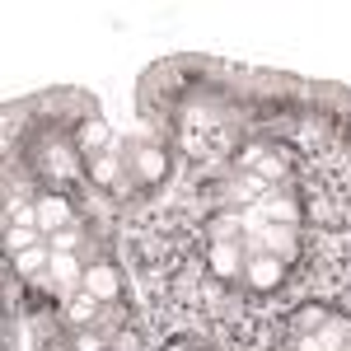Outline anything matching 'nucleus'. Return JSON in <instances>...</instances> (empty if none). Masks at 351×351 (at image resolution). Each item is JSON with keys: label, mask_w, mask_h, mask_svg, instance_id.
Instances as JSON below:
<instances>
[{"label": "nucleus", "mask_w": 351, "mask_h": 351, "mask_svg": "<svg viewBox=\"0 0 351 351\" xmlns=\"http://www.w3.org/2000/svg\"><path fill=\"white\" fill-rule=\"evenodd\" d=\"M243 271H248V281H253L258 291H271V286L281 281V271H286V263H281V258H271V253H253Z\"/></svg>", "instance_id": "nucleus-1"}, {"label": "nucleus", "mask_w": 351, "mask_h": 351, "mask_svg": "<svg viewBox=\"0 0 351 351\" xmlns=\"http://www.w3.org/2000/svg\"><path fill=\"white\" fill-rule=\"evenodd\" d=\"M66 225H71V206H66L61 197H43V202H38V230L52 239L56 230H66Z\"/></svg>", "instance_id": "nucleus-2"}, {"label": "nucleus", "mask_w": 351, "mask_h": 351, "mask_svg": "<svg viewBox=\"0 0 351 351\" xmlns=\"http://www.w3.org/2000/svg\"><path fill=\"white\" fill-rule=\"evenodd\" d=\"M80 291L104 304V300L117 295V271H112V267H89V271H84V281H80Z\"/></svg>", "instance_id": "nucleus-3"}, {"label": "nucleus", "mask_w": 351, "mask_h": 351, "mask_svg": "<svg viewBox=\"0 0 351 351\" xmlns=\"http://www.w3.org/2000/svg\"><path fill=\"white\" fill-rule=\"evenodd\" d=\"M263 253L291 263V258H295V230H291V225H271L267 234H263Z\"/></svg>", "instance_id": "nucleus-4"}, {"label": "nucleus", "mask_w": 351, "mask_h": 351, "mask_svg": "<svg viewBox=\"0 0 351 351\" xmlns=\"http://www.w3.org/2000/svg\"><path fill=\"white\" fill-rule=\"evenodd\" d=\"M66 319H71L75 328L94 324V319H99V300H94V295H84V291H75V300H71V309H66Z\"/></svg>", "instance_id": "nucleus-5"}, {"label": "nucleus", "mask_w": 351, "mask_h": 351, "mask_svg": "<svg viewBox=\"0 0 351 351\" xmlns=\"http://www.w3.org/2000/svg\"><path fill=\"white\" fill-rule=\"evenodd\" d=\"M5 243H10V253H28V248L43 243V230H38V225H10Z\"/></svg>", "instance_id": "nucleus-6"}, {"label": "nucleus", "mask_w": 351, "mask_h": 351, "mask_svg": "<svg viewBox=\"0 0 351 351\" xmlns=\"http://www.w3.org/2000/svg\"><path fill=\"white\" fill-rule=\"evenodd\" d=\"M211 267L220 271V276H234L239 271V248L230 239H216V248H211Z\"/></svg>", "instance_id": "nucleus-7"}, {"label": "nucleus", "mask_w": 351, "mask_h": 351, "mask_svg": "<svg viewBox=\"0 0 351 351\" xmlns=\"http://www.w3.org/2000/svg\"><path fill=\"white\" fill-rule=\"evenodd\" d=\"M258 211L271 220H281V225H295L300 220V206L295 202H286V197H267V202H258Z\"/></svg>", "instance_id": "nucleus-8"}, {"label": "nucleus", "mask_w": 351, "mask_h": 351, "mask_svg": "<svg viewBox=\"0 0 351 351\" xmlns=\"http://www.w3.org/2000/svg\"><path fill=\"white\" fill-rule=\"evenodd\" d=\"M47 263H52V243H38V248L19 253V263H14V267L24 271V276H33V271H47Z\"/></svg>", "instance_id": "nucleus-9"}, {"label": "nucleus", "mask_w": 351, "mask_h": 351, "mask_svg": "<svg viewBox=\"0 0 351 351\" xmlns=\"http://www.w3.org/2000/svg\"><path fill=\"white\" fill-rule=\"evenodd\" d=\"M314 337H319V347H324V351H342V347H347V324H324Z\"/></svg>", "instance_id": "nucleus-10"}, {"label": "nucleus", "mask_w": 351, "mask_h": 351, "mask_svg": "<svg viewBox=\"0 0 351 351\" xmlns=\"http://www.w3.org/2000/svg\"><path fill=\"white\" fill-rule=\"evenodd\" d=\"M47 243H52V253H75V248H80V230H75V225H66V230H56Z\"/></svg>", "instance_id": "nucleus-11"}, {"label": "nucleus", "mask_w": 351, "mask_h": 351, "mask_svg": "<svg viewBox=\"0 0 351 351\" xmlns=\"http://www.w3.org/2000/svg\"><path fill=\"white\" fill-rule=\"evenodd\" d=\"M324 324H328V314H324V309H300V319H295L300 332H319Z\"/></svg>", "instance_id": "nucleus-12"}, {"label": "nucleus", "mask_w": 351, "mask_h": 351, "mask_svg": "<svg viewBox=\"0 0 351 351\" xmlns=\"http://www.w3.org/2000/svg\"><path fill=\"white\" fill-rule=\"evenodd\" d=\"M281 173H286V164L276 160V155H263V160H258V178H267V183H271V178H281Z\"/></svg>", "instance_id": "nucleus-13"}, {"label": "nucleus", "mask_w": 351, "mask_h": 351, "mask_svg": "<svg viewBox=\"0 0 351 351\" xmlns=\"http://www.w3.org/2000/svg\"><path fill=\"white\" fill-rule=\"evenodd\" d=\"M141 173H145V178H160V173H164V160L155 155V150H145V155H141Z\"/></svg>", "instance_id": "nucleus-14"}, {"label": "nucleus", "mask_w": 351, "mask_h": 351, "mask_svg": "<svg viewBox=\"0 0 351 351\" xmlns=\"http://www.w3.org/2000/svg\"><path fill=\"white\" fill-rule=\"evenodd\" d=\"M10 225H38V202L33 206H14L10 211Z\"/></svg>", "instance_id": "nucleus-15"}, {"label": "nucleus", "mask_w": 351, "mask_h": 351, "mask_svg": "<svg viewBox=\"0 0 351 351\" xmlns=\"http://www.w3.org/2000/svg\"><path fill=\"white\" fill-rule=\"evenodd\" d=\"M263 188H267V178H258V173H248V178L239 183V192H243V197H258Z\"/></svg>", "instance_id": "nucleus-16"}, {"label": "nucleus", "mask_w": 351, "mask_h": 351, "mask_svg": "<svg viewBox=\"0 0 351 351\" xmlns=\"http://www.w3.org/2000/svg\"><path fill=\"white\" fill-rule=\"evenodd\" d=\"M104 136H108V132H104V122H89V127L80 132V141H84V145H99Z\"/></svg>", "instance_id": "nucleus-17"}, {"label": "nucleus", "mask_w": 351, "mask_h": 351, "mask_svg": "<svg viewBox=\"0 0 351 351\" xmlns=\"http://www.w3.org/2000/svg\"><path fill=\"white\" fill-rule=\"evenodd\" d=\"M112 173H117V160H99L94 164V178H99V183H112Z\"/></svg>", "instance_id": "nucleus-18"}, {"label": "nucleus", "mask_w": 351, "mask_h": 351, "mask_svg": "<svg viewBox=\"0 0 351 351\" xmlns=\"http://www.w3.org/2000/svg\"><path fill=\"white\" fill-rule=\"evenodd\" d=\"M75 351H104V337H94V332H84L80 342H75Z\"/></svg>", "instance_id": "nucleus-19"}]
</instances>
